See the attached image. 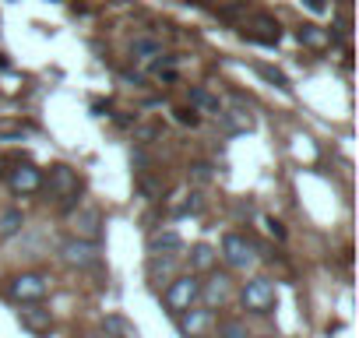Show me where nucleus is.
Masks as SVG:
<instances>
[{
    "instance_id": "f257e3e1",
    "label": "nucleus",
    "mask_w": 359,
    "mask_h": 338,
    "mask_svg": "<svg viewBox=\"0 0 359 338\" xmlns=\"http://www.w3.org/2000/svg\"><path fill=\"white\" fill-rule=\"evenodd\" d=\"M46 292H50V278L39 271H25V275H15L8 282V296L15 303H39Z\"/></svg>"
},
{
    "instance_id": "f03ea898",
    "label": "nucleus",
    "mask_w": 359,
    "mask_h": 338,
    "mask_svg": "<svg viewBox=\"0 0 359 338\" xmlns=\"http://www.w3.org/2000/svg\"><path fill=\"white\" fill-rule=\"evenodd\" d=\"M46 187H50L53 198H60V208H74L78 191H81V180L74 177V169H67V165H53Z\"/></svg>"
},
{
    "instance_id": "7ed1b4c3",
    "label": "nucleus",
    "mask_w": 359,
    "mask_h": 338,
    "mask_svg": "<svg viewBox=\"0 0 359 338\" xmlns=\"http://www.w3.org/2000/svg\"><path fill=\"white\" fill-rule=\"evenodd\" d=\"M198 296H201V282H198L194 275L172 278V282H169V289H165V303H169V310H172V313H184V310H191Z\"/></svg>"
},
{
    "instance_id": "20e7f679",
    "label": "nucleus",
    "mask_w": 359,
    "mask_h": 338,
    "mask_svg": "<svg viewBox=\"0 0 359 338\" xmlns=\"http://www.w3.org/2000/svg\"><path fill=\"white\" fill-rule=\"evenodd\" d=\"M60 257L71 268H92V264H99V243H88V240L71 236V240L60 243Z\"/></svg>"
},
{
    "instance_id": "39448f33",
    "label": "nucleus",
    "mask_w": 359,
    "mask_h": 338,
    "mask_svg": "<svg viewBox=\"0 0 359 338\" xmlns=\"http://www.w3.org/2000/svg\"><path fill=\"white\" fill-rule=\"evenodd\" d=\"M243 306L254 313H268L275 306V282L271 278H250L243 285Z\"/></svg>"
},
{
    "instance_id": "423d86ee",
    "label": "nucleus",
    "mask_w": 359,
    "mask_h": 338,
    "mask_svg": "<svg viewBox=\"0 0 359 338\" xmlns=\"http://www.w3.org/2000/svg\"><path fill=\"white\" fill-rule=\"evenodd\" d=\"M222 254H226V261H229L233 268H250V264L257 261L254 243H250L247 236H240V233H226V236H222Z\"/></svg>"
},
{
    "instance_id": "0eeeda50",
    "label": "nucleus",
    "mask_w": 359,
    "mask_h": 338,
    "mask_svg": "<svg viewBox=\"0 0 359 338\" xmlns=\"http://www.w3.org/2000/svg\"><path fill=\"white\" fill-rule=\"evenodd\" d=\"M243 39H250V43H264V46H275V43L282 39V29H278V22H271L268 15H257V18H250V22L243 25Z\"/></svg>"
},
{
    "instance_id": "6e6552de",
    "label": "nucleus",
    "mask_w": 359,
    "mask_h": 338,
    "mask_svg": "<svg viewBox=\"0 0 359 338\" xmlns=\"http://www.w3.org/2000/svg\"><path fill=\"white\" fill-rule=\"evenodd\" d=\"M74 229H78V240L95 243V236L102 233V212H99L95 205H88V208L74 212Z\"/></svg>"
},
{
    "instance_id": "1a4fd4ad",
    "label": "nucleus",
    "mask_w": 359,
    "mask_h": 338,
    "mask_svg": "<svg viewBox=\"0 0 359 338\" xmlns=\"http://www.w3.org/2000/svg\"><path fill=\"white\" fill-rule=\"evenodd\" d=\"M8 184H11L15 194H36L43 187V173H39L36 165H18V169H11Z\"/></svg>"
},
{
    "instance_id": "9d476101",
    "label": "nucleus",
    "mask_w": 359,
    "mask_h": 338,
    "mask_svg": "<svg viewBox=\"0 0 359 338\" xmlns=\"http://www.w3.org/2000/svg\"><path fill=\"white\" fill-rule=\"evenodd\" d=\"M208 327H212V313L201 310V306H191V310L180 313V331H184L187 338H201Z\"/></svg>"
},
{
    "instance_id": "9b49d317",
    "label": "nucleus",
    "mask_w": 359,
    "mask_h": 338,
    "mask_svg": "<svg viewBox=\"0 0 359 338\" xmlns=\"http://www.w3.org/2000/svg\"><path fill=\"white\" fill-rule=\"evenodd\" d=\"M18 320H22V327L32 331V334H43V331H50V324H53L50 310H43V306H25V310H18Z\"/></svg>"
},
{
    "instance_id": "f8f14e48",
    "label": "nucleus",
    "mask_w": 359,
    "mask_h": 338,
    "mask_svg": "<svg viewBox=\"0 0 359 338\" xmlns=\"http://www.w3.org/2000/svg\"><path fill=\"white\" fill-rule=\"evenodd\" d=\"M148 247H151V254H176L180 247H184V236H180L176 229H155L148 236Z\"/></svg>"
},
{
    "instance_id": "ddd939ff",
    "label": "nucleus",
    "mask_w": 359,
    "mask_h": 338,
    "mask_svg": "<svg viewBox=\"0 0 359 338\" xmlns=\"http://www.w3.org/2000/svg\"><path fill=\"white\" fill-rule=\"evenodd\" d=\"M176 271V254H151L148 261V278L151 282H169Z\"/></svg>"
},
{
    "instance_id": "4468645a",
    "label": "nucleus",
    "mask_w": 359,
    "mask_h": 338,
    "mask_svg": "<svg viewBox=\"0 0 359 338\" xmlns=\"http://www.w3.org/2000/svg\"><path fill=\"white\" fill-rule=\"evenodd\" d=\"M191 106H194V113H222V99L219 95H212L208 88H191Z\"/></svg>"
},
{
    "instance_id": "2eb2a0df",
    "label": "nucleus",
    "mask_w": 359,
    "mask_h": 338,
    "mask_svg": "<svg viewBox=\"0 0 359 338\" xmlns=\"http://www.w3.org/2000/svg\"><path fill=\"white\" fill-rule=\"evenodd\" d=\"M219 116H222V127L233 130V134H243V130L254 127V120H250V113H247L243 106H236V109H222Z\"/></svg>"
},
{
    "instance_id": "dca6fc26",
    "label": "nucleus",
    "mask_w": 359,
    "mask_h": 338,
    "mask_svg": "<svg viewBox=\"0 0 359 338\" xmlns=\"http://www.w3.org/2000/svg\"><path fill=\"white\" fill-rule=\"evenodd\" d=\"M201 296H205L208 306H215V303L222 306V303L229 299V278H226V275H215L208 285H201Z\"/></svg>"
},
{
    "instance_id": "f3484780",
    "label": "nucleus",
    "mask_w": 359,
    "mask_h": 338,
    "mask_svg": "<svg viewBox=\"0 0 359 338\" xmlns=\"http://www.w3.org/2000/svg\"><path fill=\"white\" fill-rule=\"evenodd\" d=\"M191 268H194V271H212V268H215V250H212L208 243H194V250H191Z\"/></svg>"
},
{
    "instance_id": "a211bd4d",
    "label": "nucleus",
    "mask_w": 359,
    "mask_h": 338,
    "mask_svg": "<svg viewBox=\"0 0 359 338\" xmlns=\"http://www.w3.org/2000/svg\"><path fill=\"white\" fill-rule=\"evenodd\" d=\"M299 43H303V46H310V50H324V46L331 43V36H327V32H320L317 25H303V29H299Z\"/></svg>"
},
{
    "instance_id": "6ab92c4d",
    "label": "nucleus",
    "mask_w": 359,
    "mask_h": 338,
    "mask_svg": "<svg viewBox=\"0 0 359 338\" xmlns=\"http://www.w3.org/2000/svg\"><path fill=\"white\" fill-rule=\"evenodd\" d=\"M134 57H137V60H144V64H151L155 57H162V46H158V39H148V36L134 39Z\"/></svg>"
},
{
    "instance_id": "aec40b11",
    "label": "nucleus",
    "mask_w": 359,
    "mask_h": 338,
    "mask_svg": "<svg viewBox=\"0 0 359 338\" xmlns=\"http://www.w3.org/2000/svg\"><path fill=\"white\" fill-rule=\"evenodd\" d=\"M22 226H25V219H22L18 208H8L4 215H0V236H15Z\"/></svg>"
},
{
    "instance_id": "412c9836",
    "label": "nucleus",
    "mask_w": 359,
    "mask_h": 338,
    "mask_svg": "<svg viewBox=\"0 0 359 338\" xmlns=\"http://www.w3.org/2000/svg\"><path fill=\"white\" fill-rule=\"evenodd\" d=\"M29 130V123H18V120H0V141H15Z\"/></svg>"
},
{
    "instance_id": "4be33fe9",
    "label": "nucleus",
    "mask_w": 359,
    "mask_h": 338,
    "mask_svg": "<svg viewBox=\"0 0 359 338\" xmlns=\"http://www.w3.org/2000/svg\"><path fill=\"white\" fill-rule=\"evenodd\" d=\"M212 177H215V173H212L208 162H194V165L187 169V180H191V184H208Z\"/></svg>"
},
{
    "instance_id": "5701e85b",
    "label": "nucleus",
    "mask_w": 359,
    "mask_h": 338,
    "mask_svg": "<svg viewBox=\"0 0 359 338\" xmlns=\"http://www.w3.org/2000/svg\"><path fill=\"white\" fill-rule=\"evenodd\" d=\"M151 74L172 78V74H176V57H155V60H151Z\"/></svg>"
},
{
    "instance_id": "b1692460",
    "label": "nucleus",
    "mask_w": 359,
    "mask_h": 338,
    "mask_svg": "<svg viewBox=\"0 0 359 338\" xmlns=\"http://www.w3.org/2000/svg\"><path fill=\"white\" fill-rule=\"evenodd\" d=\"M257 74H261L264 81H271V85H278L282 92H289V88H292V85H289V78H285L282 71H275V67H264V64H261V67H257Z\"/></svg>"
},
{
    "instance_id": "393cba45",
    "label": "nucleus",
    "mask_w": 359,
    "mask_h": 338,
    "mask_svg": "<svg viewBox=\"0 0 359 338\" xmlns=\"http://www.w3.org/2000/svg\"><path fill=\"white\" fill-rule=\"evenodd\" d=\"M205 208V201H201V194H187V201L176 208V215H198Z\"/></svg>"
},
{
    "instance_id": "a878e982",
    "label": "nucleus",
    "mask_w": 359,
    "mask_h": 338,
    "mask_svg": "<svg viewBox=\"0 0 359 338\" xmlns=\"http://www.w3.org/2000/svg\"><path fill=\"white\" fill-rule=\"evenodd\" d=\"M106 327H109V331H120V334H127V338H137V331H134L123 317H106Z\"/></svg>"
},
{
    "instance_id": "bb28decb",
    "label": "nucleus",
    "mask_w": 359,
    "mask_h": 338,
    "mask_svg": "<svg viewBox=\"0 0 359 338\" xmlns=\"http://www.w3.org/2000/svg\"><path fill=\"white\" fill-rule=\"evenodd\" d=\"M176 120H180V123H191V127H198V120H201V116H198L194 109H176Z\"/></svg>"
},
{
    "instance_id": "cd10ccee",
    "label": "nucleus",
    "mask_w": 359,
    "mask_h": 338,
    "mask_svg": "<svg viewBox=\"0 0 359 338\" xmlns=\"http://www.w3.org/2000/svg\"><path fill=\"white\" fill-rule=\"evenodd\" d=\"M222 338H247V331L240 324H222Z\"/></svg>"
},
{
    "instance_id": "c85d7f7f",
    "label": "nucleus",
    "mask_w": 359,
    "mask_h": 338,
    "mask_svg": "<svg viewBox=\"0 0 359 338\" xmlns=\"http://www.w3.org/2000/svg\"><path fill=\"white\" fill-rule=\"evenodd\" d=\"M264 226H268V233H271L275 240H285V229H282V222H275V219H268Z\"/></svg>"
},
{
    "instance_id": "c756f323",
    "label": "nucleus",
    "mask_w": 359,
    "mask_h": 338,
    "mask_svg": "<svg viewBox=\"0 0 359 338\" xmlns=\"http://www.w3.org/2000/svg\"><path fill=\"white\" fill-rule=\"evenodd\" d=\"M306 8H310V11H317V15H324V11H327L324 0H306Z\"/></svg>"
},
{
    "instance_id": "7c9ffc66",
    "label": "nucleus",
    "mask_w": 359,
    "mask_h": 338,
    "mask_svg": "<svg viewBox=\"0 0 359 338\" xmlns=\"http://www.w3.org/2000/svg\"><path fill=\"white\" fill-rule=\"evenodd\" d=\"M198 4H219V8H229V4H243V0H198Z\"/></svg>"
},
{
    "instance_id": "2f4dec72",
    "label": "nucleus",
    "mask_w": 359,
    "mask_h": 338,
    "mask_svg": "<svg viewBox=\"0 0 359 338\" xmlns=\"http://www.w3.org/2000/svg\"><path fill=\"white\" fill-rule=\"evenodd\" d=\"M0 67H8V60H4V53H0Z\"/></svg>"
},
{
    "instance_id": "473e14b6",
    "label": "nucleus",
    "mask_w": 359,
    "mask_h": 338,
    "mask_svg": "<svg viewBox=\"0 0 359 338\" xmlns=\"http://www.w3.org/2000/svg\"><path fill=\"white\" fill-rule=\"evenodd\" d=\"M85 338H106V334H85Z\"/></svg>"
}]
</instances>
